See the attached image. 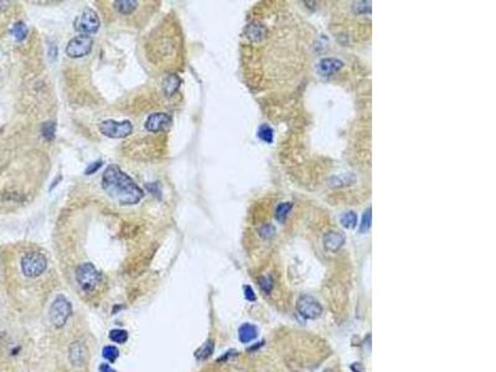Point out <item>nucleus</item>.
Segmentation results:
<instances>
[{"label": "nucleus", "mask_w": 496, "mask_h": 372, "mask_svg": "<svg viewBox=\"0 0 496 372\" xmlns=\"http://www.w3.org/2000/svg\"><path fill=\"white\" fill-rule=\"evenodd\" d=\"M68 358L73 366H83L88 358V349L82 341H73L68 349Z\"/></svg>", "instance_id": "10"}, {"label": "nucleus", "mask_w": 496, "mask_h": 372, "mask_svg": "<svg viewBox=\"0 0 496 372\" xmlns=\"http://www.w3.org/2000/svg\"><path fill=\"white\" fill-rule=\"evenodd\" d=\"M345 242V237H344L343 234L340 232H329L324 237V247H325L326 251L329 252H336L341 248V246L344 245Z\"/></svg>", "instance_id": "11"}, {"label": "nucleus", "mask_w": 496, "mask_h": 372, "mask_svg": "<svg viewBox=\"0 0 496 372\" xmlns=\"http://www.w3.org/2000/svg\"><path fill=\"white\" fill-rule=\"evenodd\" d=\"M214 349H215V344L212 340H207L202 346H200L198 350L195 351V357L198 358V361H204L206 358H209L210 356L214 353Z\"/></svg>", "instance_id": "16"}, {"label": "nucleus", "mask_w": 496, "mask_h": 372, "mask_svg": "<svg viewBox=\"0 0 496 372\" xmlns=\"http://www.w3.org/2000/svg\"><path fill=\"white\" fill-rule=\"evenodd\" d=\"M71 314H72L71 303L64 295H59L51 304L50 310H49V319L55 328L61 329L66 325Z\"/></svg>", "instance_id": "2"}, {"label": "nucleus", "mask_w": 496, "mask_h": 372, "mask_svg": "<svg viewBox=\"0 0 496 372\" xmlns=\"http://www.w3.org/2000/svg\"><path fill=\"white\" fill-rule=\"evenodd\" d=\"M13 35H14L17 41H22V40L25 39L26 35H28V29H26L25 24L21 21L17 22L14 28H13Z\"/></svg>", "instance_id": "19"}, {"label": "nucleus", "mask_w": 496, "mask_h": 372, "mask_svg": "<svg viewBox=\"0 0 496 372\" xmlns=\"http://www.w3.org/2000/svg\"><path fill=\"white\" fill-rule=\"evenodd\" d=\"M246 33H247L248 39L253 42L261 41V40L265 37V29L259 25V24H256V22H253V24H251V25L248 26Z\"/></svg>", "instance_id": "17"}, {"label": "nucleus", "mask_w": 496, "mask_h": 372, "mask_svg": "<svg viewBox=\"0 0 496 372\" xmlns=\"http://www.w3.org/2000/svg\"><path fill=\"white\" fill-rule=\"evenodd\" d=\"M238 338H240L241 342H243V344L251 342L252 340L257 338V328L254 325L248 324V322L241 325L240 330H238Z\"/></svg>", "instance_id": "13"}, {"label": "nucleus", "mask_w": 496, "mask_h": 372, "mask_svg": "<svg viewBox=\"0 0 496 372\" xmlns=\"http://www.w3.org/2000/svg\"><path fill=\"white\" fill-rule=\"evenodd\" d=\"M76 279L78 284L84 292H91L98 286L100 281V274L92 263H82L77 268L76 272Z\"/></svg>", "instance_id": "4"}, {"label": "nucleus", "mask_w": 496, "mask_h": 372, "mask_svg": "<svg viewBox=\"0 0 496 372\" xmlns=\"http://www.w3.org/2000/svg\"><path fill=\"white\" fill-rule=\"evenodd\" d=\"M259 286L265 293H270V290L273 288V281L270 279V277H261L259 278Z\"/></svg>", "instance_id": "25"}, {"label": "nucleus", "mask_w": 496, "mask_h": 372, "mask_svg": "<svg viewBox=\"0 0 496 372\" xmlns=\"http://www.w3.org/2000/svg\"><path fill=\"white\" fill-rule=\"evenodd\" d=\"M49 55H50V60L53 61V60L57 57V46L55 44H51L50 48H49Z\"/></svg>", "instance_id": "30"}, {"label": "nucleus", "mask_w": 496, "mask_h": 372, "mask_svg": "<svg viewBox=\"0 0 496 372\" xmlns=\"http://www.w3.org/2000/svg\"><path fill=\"white\" fill-rule=\"evenodd\" d=\"M109 339L117 344H124L128 340V333L123 329H115L109 333Z\"/></svg>", "instance_id": "18"}, {"label": "nucleus", "mask_w": 496, "mask_h": 372, "mask_svg": "<svg viewBox=\"0 0 496 372\" xmlns=\"http://www.w3.org/2000/svg\"><path fill=\"white\" fill-rule=\"evenodd\" d=\"M245 298L248 300V302H254L256 300V294H254L253 289L249 286H246L245 288Z\"/></svg>", "instance_id": "28"}, {"label": "nucleus", "mask_w": 496, "mask_h": 372, "mask_svg": "<svg viewBox=\"0 0 496 372\" xmlns=\"http://www.w3.org/2000/svg\"><path fill=\"white\" fill-rule=\"evenodd\" d=\"M103 357L106 358L107 361L109 362H115L116 360L118 358V356H119V351H118V349L116 346H112V345H109V346H106L103 349Z\"/></svg>", "instance_id": "24"}, {"label": "nucleus", "mask_w": 496, "mask_h": 372, "mask_svg": "<svg viewBox=\"0 0 496 372\" xmlns=\"http://www.w3.org/2000/svg\"><path fill=\"white\" fill-rule=\"evenodd\" d=\"M99 17H98L97 13L91 8H84L82 14L75 21V29L82 33V35L96 34L99 29Z\"/></svg>", "instance_id": "6"}, {"label": "nucleus", "mask_w": 496, "mask_h": 372, "mask_svg": "<svg viewBox=\"0 0 496 372\" xmlns=\"http://www.w3.org/2000/svg\"><path fill=\"white\" fill-rule=\"evenodd\" d=\"M48 259L40 252H29L21 258V271L29 278H36L46 271Z\"/></svg>", "instance_id": "3"}, {"label": "nucleus", "mask_w": 496, "mask_h": 372, "mask_svg": "<svg viewBox=\"0 0 496 372\" xmlns=\"http://www.w3.org/2000/svg\"><path fill=\"white\" fill-rule=\"evenodd\" d=\"M99 372H116V371L113 369H112V367L109 366V365L103 364V365H100V366H99Z\"/></svg>", "instance_id": "31"}, {"label": "nucleus", "mask_w": 496, "mask_h": 372, "mask_svg": "<svg viewBox=\"0 0 496 372\" xmlns=\"http://www.w3.org/2000/svg\"><path fill=\"white\" fill-rule=\"evenodd\" d=\"M92 46V37H89L88 35H78L68 41L66 46V53L72 59H81L91 52Z\"/></svg>", "instance_id": "7"}, {"label": "nucleus", "mask_w": 496, "mask_h": 372, "mask_svg": "<svg viewBox=\"0 0 496 372\" xmlns=\"http://www.w3.org/2000/svg\"><path fill=\"white\" fill-rule=\"evenodd\" d=\"M179 86H180V78L178 75L171 73L164 81V92L167 96H173L178 91Z\"/></svg>", "instance_id": "15"}, {"label": "nucleus", "mask_w": 496, "mask_h": 372, "mask_svg": "<svg viewBox=\"0 0 496 372\" xmlns=\"http://www.w3.org/2000/svg\"><path fill=\"white\" fill-rule=\"evenodd\" d=\"M102 164H103V163H102L100 160L96 161V163H92V164H89L88 168L84 170V174H86V175H92V174H95L96 171H98V170H99V168L102 167Z\"/></svg>", "instance_id": "27"}, {"label": "nucleus", "mask_w": 496, "mask_h": 372, "mask_svg": "<svg viewBox=\"0 0 496 372\" xmlns=\"http://www.w3.org/2000/svg\"><path fill=\"white\" fill-rule=\"evenodd\" d=\"M370 226H371V210L368 208L363 217V222H361V226H360V232H363V234L366 232V231L370 228Z\"/></svg>", "instance_id": "26"}, {"label": "nucleus", "mask_w": 496, "mask_h": 372, "mask_svg": "<svg viewBox=\"0 0 496 372\" xmlns=\"http://www.w3.org/2000/svg\"><path fill=\"white\" fill-rule=\"evenodd\" d=\"M102 187L106 194L120 205H135L144 192L135 181L117 165H109L102 176Z\"/></svg>", "instance_id": "1"}, {"label": "nucleus", "mask_w": 496, "mask_h": 372, "mask_svg": "<svg viewBox=\"0 0 496 372\" xmlns=\"http://www.w3.org/2000/svg\"><path fill=\"white\" fill-rule=\"evenodd\" d=\"M274 234V227L270 225H265V227L261 228V235L263 237H270Z\"/></svg>", "instance_id": "29"}, {"label": "nucleus", "mask_w": 496, "mask_h": 372, "mask_svg": "<svg viewBox=\"0 0 496 372\" xmlns=\"http://www.w3.org/2000/svg\"><path fill=\"white\" fill-rule=\"evenodd\" d=\"M171 124V117L167 113L150 114L145 122V129L151 133H159L166 131Z\"/></svg>", "instance_id": "9"}, {"label": "nucleus", "mask_w": 496, "mask_h": 372, "mask_svg": "<svg viewBox=\"0 0 496 372\" xmlns=\"http://www.w3.org/2000/svg\"><path fill=\"white\" fill-rule=\"evenodd\" d=\"M99 132L108 138H126V136L131 135L132 132H133V125L129 120L117 122V120L108 119L100 123Z\"/></svg>", "instance_id": "5"}, {"label": "nucleus", "mask_w": 496, "mask_h": 372, "mask_svg": "<svg viewBox=\"0 0 496 372\" xmlns=\"http://www.w3.org/2000/svg\"><path fill=\"white\" fill-rule=\"evenodd\" d=\"M41 133L42 136L48 140H52L55 138L56 133V124L53 122H46L42 124L41 128Z\"/></svg>", "instance_id": "21"}, {"label": "nucleus", "mask_w": 496, "mask_h": 372, "mask_svg": "<svg viewBox=\"0 0 496 372\" xmlns=\"http://www.w3.org/2000/svg\"><path fill=\"white\" fill-rule=\"evenodd\" d=\"M290 210H292V203H281V205H278L276 210V217L278 219V221L283 222L290 212Z\"/></svg>", "instance_id": "22"}, {"label": "nucleus", "mask_w": 496, "mask_h": 372, "mask_svg": "<svg viewBox=\"0 0 496 372\" xmlns=\"http://www.w3.org/2000/svg\"><path fill=\"white\" fill-rule=\"evenodd\" d=\"M297 309H298L301 317L310 320L318 319L323 313V308H321L318 300L314 299L313 297H309V295H303L298 300Z\"/></svg>", "instance_id": "8"}, {"label": "nucleus", "mask_w": 496, "mask_h": 372, "mask_svg": "<svg viewBox=\"0 0 496 372\" xmlns=\"http://www.w3.org/2000/svg\"><path fill=\"white\" fill-rule=\"evenodd\" d=\"M258 136L262 139L263 142L265 143H272L273 142V129L267 124H263L262 127L259 128L258 131Z\"/></svg>", "instance_id": "23"}, {"label": "nucleus", "mask_w": 496, "mask_h": 372, "mask_svg": "<svg viewBox=\"0 0 496 372\" xmlns=\"http://www.w3.org/2000/svg\"><path fill=\"white\" fill-rule=\"evenodd\" d=\"M137 6L138 3L137 1H133V0H117V1H115V8L122 15L133 14Z\"/></svg>", "instance_id": "14"}, {"label": "nucleus", "mask_w": 496, "mask_h": 372, "mask_svg": "<svg viewBox=\"0 0 496 372\" xmlns=\"http://www.w3.org/2000/svg\"><path fill=\"white\" fill-rule=\"evenodd\" d=\"M341 225L346 228H354L357 223V216L355 212L348 211L341 216Z\"/></svg>", "instance_id": "20"}, {"label": "nucleus", "mask_w": 496, "mask_h": 372, "mask_svg": "<svg viewBox=\"0 0 496 372\" xmlns=\"http://www.w3.org/2000/svg\"><path fill=\"white\" fill-rule=\"evenodd\" d=\"M343 62L337 59H324L319 62L318 71L323 76L331 75V73L337 72L343 67Z\"/></svg>", "instance_id": "12"}]
</instances>
